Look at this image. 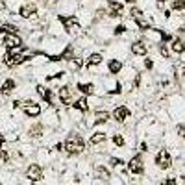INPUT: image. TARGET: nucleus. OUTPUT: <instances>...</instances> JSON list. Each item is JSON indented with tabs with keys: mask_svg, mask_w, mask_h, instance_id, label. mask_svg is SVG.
Here are the masks:
<instances>
[{
	"mask_svg": "<svg viewBox=\"0 0 185 185\" xmlns=\"http://www.w3.org/2000/svg\"><path fill=\"white\" fill-rule=\"evenodd\" d=\"M63 148L67 150V154L76 156V154H82L83 150H85V143H83V139L80 135H70L67 139V143L63 144Z\"/></svg>",
	"mask_w": 185,
	"mask_h": 185,
	"instance_id": "obj_1",
	"label": "nucleus"
},
{
	"mask_svg": "<svg viewBox=\"0 0 185 185\" xmlns=\"http://www.w3.org/2000/svg\"><path fill=\"white\" fill-rule=\"evenodd\" d=\"M58 21L61 22L63 26H65V30L70 33V35H80L82 33V26H80V21L74 17V15H69V17H65V15H59V19Z\"/></svg>",
	"mask_w": 185,
	"mask_h": 185,
	"instance_id": "obj_2",
	"label": "nucleus"
},
{
	"mask_svg": "<svg viewBox=\"0 0 185 185\" xmlns=\"http://www.w3.org/2000/svg\"><path fill=\"white\" fill-rule=\"evenodd\" d=\"M22 109H24V115L26 117H30V119H35V117H39L41 115V105L39 104H35L32 98H28V100H24L22 102Z\"/></svg>",
	"mask_w": 185,
	"mask_h": 185,
	"instance_id": "obj_3",
	"label": "nucleus"
},
{
	"mask_svg": "<svg viewBox=\"0 0 185 185\" xmlns=\"http://www.w3.org/2000/svg\"><path fill=\"white\" fill-rule=\"evenodd\" d=\"M19 15L22 19H37V8L32 2H24L19 8Z\"/></svg>",
	"mask_w": 185,
	"mask_h": 185,
	"instance_id": "obj_4",
	"label": "nucleus"
},
{
	"mask_svg": "<svg viewBox=\"0 0 185 185\" xmlns=\"http://www.w3.org/2000/svg\"><path fill=\"white\" fill-rule=\"evenodd\" d=\"M156 163H157L159 168H163V170H167V168L172 167V157H170V154H168L165 148L157 152V156H156Z\"/></svg>",
	"mask_w": 185,
	"mask_h": 185,
	"instance_id": "obj_5",
	"label": "nucleus"
},
{
	"mask_svg": "<svg viewBox=\"0 0 185 185\" xmlns=\"http://www.w3.org/2000/svg\"><path fill=\"white\" fill-rule=\"evenodd\" d=\"M2 41H4V46L9 50V48H15V46H21L22 44V39L17 35V33H6L2 35Z\"/></svg>",
	"mask_w": 185,
	"mask_h": 185,
	"instance_id": "obj_6",
	"label": "nucleus"
},
{
	"mask_svg": "<svg viewBox=\"0 0 185 185\" xmlns=\"http://www.w3.org/2000/svg\"><path fill=\"white\" fill-rule=\"evenodd\" d=\"M70 96H72V89H70L69 85H61V87H58V98H59L65 105H72Z\"/></svg>",
	"mask_w": 185,
	"mask_h": 185,
	"instance_id": "obj_7",
	"label": "nucleus"
},
{
	"mask_svg": "<svg viewBox=\"0 0 185 185\" xmlns=\"http://www.w3.org/2000/svg\"><path fill=\"white\" fill-rule=\"evenodd\" d=\"M113 119L117 122H124L126 119H130V107L128 105H119L113 109Z\"/></svg>",
	"mask_w": 185,
	"mask_h": 185,
	"instance_id": "obj_8",
	"label": "nucleus"
},
{
	"mask_svg": "<svg viewBox=\"0 0 185 185\" xmlns=\"http://www.w3.org/2000/svg\"><path fill=\"white\" fill-rule=\"evenodd\" d=\"M128 168H130V172H131V174H143V170H144L143 157H141V156L131 157V161L128 163Z\"/></svg>",
	"mask_w": 185,
	"mask_h": 185,
	"instance_id": "obj_9",
	"label": "nucleus"
},
{
	"mask_svg": "<svg viewBox=\"0 0 185 185\" xmlns=\"http://www.w3.org/2000/svg\"><path fill=\"white\" fill-rule=\"evenodd\" d=\"M26 176H28V180H32V182H39L43 178V168L39 165H30L28 170H26Z\"/></svg>",
	"mask_w": 185,
	"mask_h": 185,
	"instance_id": "obj_10",
	"label": "nucleus"
},
{
	"mask_svg": "<svg viewBox=\"0 0 185 185\" xmlns=\"http://www.w3.org/2000/svg\"><path fill=\"white\" fill-rule=\"evenodd\" d=\"M15 87H17L15 80L8 78V80H4V83L0 85V95H2V96H9V95H11V93L15 91Z\"/></svg>",
	"mask_w": 185,
	"mask_h": 185,
	"instance_id": "obj_11",
	"label": "nucleus"
},
{
	"mask_svg": "<svg viewBox=\"0 0 185 185\" xmlns=\"http://www.w3.org/2000/svg\"><path fill=\"white\" fill-rule=\"evenodd\" d=\"M131 52H133L135 56H146V54H148V44L144 41L131 43Z\"/></svg>",
	"mask_w": 185,
	"mask_h": 185,
	"instance_id": "obj_12",
	"label": "nucleus"
},
{
	"mask_svg": "<svg viewBox=\"0 0 185 185\" xmlns=\"http://www.w3.org/2000/svg\"><path fill=\"white\" fill-rule=\"evenodd\" d=\"M170 50H172L174 54H183V52H185V41H183V39H180V37L172 39V44H170Z\"/></svg>",
	"mask_w": 185,
	"mask_h": 185,
	"instance_id": "obj_13",
	"label": "nucleus"
},
{
	"mask_svg": "<svg viewBox=\"0 0 185 185\" xmlns=\"http://www.w3.org/2000/svg\"><path fill=\"white\" fill-rule=\"evenodd\" d=\"M37 93L41 95V98L44 100L46 104H52L54 102V98H52V91L48 89V87H44V85H39L37 87Z\"/></svg>",
	"mask_w": 185,
	"mask_h": 185,
	"instance_id": "obj_14",
	"label": "nucleus"
},
{
	"mask_svg": "<svg viewBox=\"0 0 185 185\" xmlns=\"http://www.w3.org/2000/svg\"><path fill=\"white\" fill-rule=\"evenodd\" d=\"M102 61H104L102 54H91V56L87 58L85 65H87V69H93V67H98V65H100Z\"/></svg>",
	"mask_w": 185,
	"mask_h": 185,
	"instance_id": "obj_15",
	"label": "nucleus"
},
{
	"mask_svg": "<svg viewBox=\"0 0 185 185\" xmlns=\"http://www.w3.org/2000/svg\"><path fill=\"white\" fill-rule=\"evenodd\" d=\"M95 176H96L98 180H104V182L111 178V174H109V170H107L105 167H102V165H96V167H95Z\"/></svg>",
	"mask_w": 185,
	"mask_h": 185,
	"instance_id": "obj_16",
	"label": "nucleus"
},
{
	"mask_svg": "<svg viewBox=\"0 0 185 185\" xmlns=\"http://www.w3.org/2000/svg\"><path fill=\"white\" fill-rule=\"evenodd\" d=\"M72 105H74V109H78V111H83V113H85V111H89V100H87L85 96L78 98V100L72 104Z\"/></svg>",
	"mask_w": 185,
	"mask_h": 185,
	"instance_id": "obj_17",
	"label": "nucleus"
},
{
	"mask_svg": "<svg viewBox=\"0 0 185 185\" xmlns=\"http://www.w3.org/2000/svg\"><path fill=\"white\" fill-rule=\"evenodd\" d=\"M107 69H109L111 74H119L122 70V63H121V59H111L107 63Z\"/></svg>",
	"mask_w": 185,
	"mask_h": 185,
	"instance_id": "obj_18",
	"label": "nucleus"
},
{
	"mask_svg": "<svg viewBox=\"0 0 185 185\" xmlns=\"http://www.w3.org/2000/svg\"><path fill=\"white\" fill-rule=\"evenodd\" d=\"M105 141V133L104 131H95L91 137H89V144H100Z\"/></svg>",
	"mask_w": 185,
	"mask_h": 185,
	"instance_id": "obj_19",
	"label": "nucleus"
},
{
	"mask_svg": "<svg viewBox=\"0 0 185 185\" xmlns=\"http://www.w3.org/2000/svg\"><path fill=\"white\" fill-rule=\"evenodd\" d=\"M78 89L83 95H95V83H78Z\"/></svg>",
	"mask_w": 185,
	"mask_h": 185,
	"instance_id": "obj_20",
	"label": "nucleus"
},
{
	"mask_svg": "<svg viewBox=\"0 0 185 185\" xmlns=\"http://www.w3.org/2000/svg\"><path fill=\"white\" fill-rule=\"evenodd\" d=\"M82 65H83V61H82V58H69V67L72 69V70H80L82 69Z\"/></svg>",
	"mask_w": 185,
	"mask_h": 185,
	"instance_id": "obj_21",
	"label": "nucleus"
},
{
	"mask_svg": "<svg viewBox=\"0 0 185 185\" xmlns=\"http://www.w3.org/2000/svg\"><path fill=\"white\" fill-rule=\"evenodd\" d=\"M107 119H109L107 111H96L95 113V124H104V122H107Z\"/></svg>",
	"mask_w": 185,
	"mask_h": 185,
	"instance_id": "obj_22",
	"label": "nucleus"
},
{
	"mask_svg": "<svg viewBox=\"0 0 185 185\" xmlns=\"http://www.w3.org/2000/svg\"><path fill=\"white\" fill-rule=\"evenodd\" d=\"M41 133H43V124H35V126L30 128V135L32 137H41Z\"/></svg>",
	"mask_w": 185,
	"mask_h": 185,
	"instance_id": "obj_23",
	"label": "nucleus"
},
{
	"mask_svg": "<svg viewBox=\"0 0 185 185\" xmlns=\"http://www.w3.org/2000/svg\"><path fill=\"white\" fill-rule=\"evenodd\" d=\"M172 9H174V11H183L185 0H172Z\"/></svg>",
	"mask_w": 185,
	"mask_h": 185,
	"instance_id": "obj_24",
	"label": "nucleus"
},
{
	"mask_svg": "<svg viewBox=\"0 0 185 185\" xmlns=\"http://www.w3.org/2000/svg\"><path fill=\"white\" fill-rule=\"evenodd\" d=\"M130 15H131V19H133V21L143 19V11H141L139 8H131V9H130Z\"/></svg>",
	"mask_w": 185,
	"mask_h": 185,
	"instance_id": "obj_25",
	"label": "nucleus"
},
{
	"mask_svg": "<svg viewBox=\"0 0 185 185\" xmlns=\"http://www.w3.org/2000/svg\"><path fill=\"white\" fill-rule=\"evenodd\" d=\"M135 24H137L141 30H150V28H152L150 21H146V19H139V21H135Z\"/></svg>",
	"mask_w": 185,
	"mask_h": 185,
	"instance_id": "obj_26",
	"label": "nucleus"
},
{
	"mask_svg": "<svg viewBox=\"0 0 185 185\" xmlns=\"http://www.w3.org/2000/svg\"><path fill=\"white\" fill-rule=\"evenodd\" d=\"M113 33H115V35H124V33H126V26H124V24H117V26L113 28Z\"/></svg>",
	"mask_w": 185,
	"mask_h": 185,
	"instance_id": "obj_27",
	"label": "nucleus"
},
{
	"mask_svg": "<svg viewBox=\"0 0 185 185\" xmlns=\"http://www.w3.org/2000/svg\"><path fill=\"white\" fill-rule=\"evenodd\" d=\"M113 143H115V146H124V137L121 133H115L113 135Z\"/></svg>",
	"mask_w": 185,
	"mask_h": 185,
	"instance_id": "obj_28",
	"label": "nucleus"
},
{
	"mask_svg": "<svg viewBox=\"0 0 185 185\" xmlns=\"http://www.w3.org/2000/svg\"><path fill=\"white\" fill-rule=\"evenodd\" d=\"M159 54H161V56H163L165 59H168V58H170V54H168V50H167V46H165L163 43H161V44H159Z\"/></svg>",
	"mask_w": 185,
	"mask_h": 185,
	"instance_id": "obj_29",
	"label": "nucleus"
},
{
	"mask_svg": "<svg viewBox=\"0 0 185 185\" xmlns=\"http://www.w3.org/2000/svg\"><path fill=\"white\" fill-rule=\"evenodd\" d=\"M178 78H180V80H185V65H180V67H178Z\"/></svg>",
	"mask_w": 185,
	"mask_h": 185,
	"instance_id": "obj_30",
	"label": "nucleus"
},
{
	"mask_svg": "<svg viewBox=\"0 0 185 185\" xmlns=\"http://www.w3.org/2000/svg\"><path fill=\"white\" fill-rule=\"evenodd\" d=\"M109 163H111V167H119V165H122L124 161L121 159V157H119V159H117V157H111V161H109Z\"/></svg>",
	"mask_w": 185,
	"mask_h": 185,
	"instance_id": "obj_31",
	"label": "nucleus"
},
{
	"mask_svg": "<svg viewBox=\"0 0 185 185\" xmlns=\"http://www.w3.org/2000/svg\"><path fill=\"white\" fill-rule=\"evenodd\" d=\"M161 185H178V182H176V178H167Z\"/></svg>",
	"mask_w": 185,
	"mask_h": 185,
	"instance_id": "obj_32",
	"label": "nucleus"
},
{
	"mask_svg": "<svg viewBox=\"0 0 185 185\" xmlns=\"http://www.w3.org/2000/svg\"><path fill=\"white\" fill-rule=\"evenodd\" d=\"M178 131H180V135L185 139V124H180V126H178Z\"/></svg>",
	"mask_w": 185,
	"mask_h": 185,
	"instance_id": "obj_33",
	"label": "nucleus"
},
{
	"mask_svg": "<svg viewBox=\"0 0 185 185\" xmlns=\"http://www.w3.org/2000/svg\"><path fill=\"white\" fill-rule=\"evenodd\" d=\"M21 105H22V102H21V100H15V102H11V107H13V109H19Z\"/></svg>",
	"mask_w": 185,
	"mask_h": 185,
	"instance_id": "obj_34",
	"label": "nucleus"
},
{
	"mask_svg": "<svg viewBox=\"0 0 185 185\" xmlns=\"http://www.w3.org/2000/svg\"><path fill=\"white\" fill-rule=\"evenodd\" d=\"M144 67H146V69H152V67H154L152 59H146V61H144Z\"/></svg>",
	"mask_w": 185,
	"mask_h": 185,
	"instance_id": "obj_35",
	"label": "nucleus"
},
{
	"mask_svg": "<svg viewBox=\"0 0 185 185\" xmlns=\"http://www.w3.org/2000/svg\"><path fill=\"white\" fill-rule=\"evenodd\" d=\"M56 150H58V152H61V150H63V143H58V144H56Z\"/></svg>",
	"mask_w": 185,
	"mask_h": 185,
	"instance_id": "obj_36",
	"label": "nucleus"
},
{
	"mask_svg": "<svg viewBox=\"0 0 185 185\" xmlns=\"http://www.w3.org/2000/svg\"><path fill=\"white\" fill-rule=\"evenodd\" d=\"M141 150H143V152H146V150H148V144L143 143V144H141Z\"/></svg>",
	"mask_w": 185,
	"mask_h": 185,
	"instance_id": "obj_37",
	"label": "nucleus"
},
{
	"mask_svg": "<svg viewBox=\"0 0 185 185\" xmlns=\"http://www.w3.org/2000/svg\"><path fill=\"white\" fill-rule=\"evenodd\" d=\"M6 143V137H4V135H0V148H2V144Z\"/></svg>",
	"mask_w": 185,
	"mask_h": 185,
	"instance_id": "obj_38",
	"label": "nucleus"
},
{
	"mask_svg": "<svg viewBox=\"0 0 185 185\" xmlns=\"http://www.w3.org/2000/svg\"><path fill=\"white\" fill-rule=\"evenodd\" d=\"M165 2H167V0H157V6H159V8H163Z\"/></svg>",
	"mask_w": 185,
	"mask_h": 185,
	"instance_id": "obj_39",
	"label": "nucleus"
},
{
	"mask_svg": "<svg viewBox=\"0 0 185 185\" xmlns=\"http://www.w3.org/2000/svg\"><path fill=\"white\" fill-rule=\"evenodd\" d=\"M2 35H4V30H2V26H0V37H2Z\"/></svg>",
	"mask_w": 185,
	"mask_h": 185,
	"instance_id": "obj_40",
	"label": "nucleus"
},
{
	"mask_svg": "<svg viewBox=\"0 0 185 185\" xmlns=\"http://www.w3.org/2000/svg\"><path fill=\"white\" fill-rule=\"evenodd\" d=\"M183 183H185V176H183Z\"/></svg>",
	"mask_w": 185,
	"mask_h": 185,
	"instance_id": "obj_41",
	"label": "nucleus"
}]
</instances>
